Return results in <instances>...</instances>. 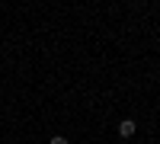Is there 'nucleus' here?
Listing matches in <instances>:
<instances>
[{
	"label": "nucleus",
	"mask_w": 160,
	"mask_h": 144,
	"mask_svg": "<svg viewBox=\"0 0 160 144\" xmlns=\"http://www.w3.org/2000/svg\"><path fill=\"white\" fill-rule=\"evenodd\" d=\"M135 132H138V125H135V119H122V122H118V135H122V138H131Z\"/></svg>",
	"instance_id": "1"
},
{
	"label": "nucleus",
	"mask_w": 160,
	"mask_h": 144,
	"mask_svg": "<svg viewBox=\"0 0 160 144\" xmlns=\"http://www.w3.org/2000/svg\"><path fill=\"white\" fill-rule=\"evenodd\" d=\"M51 144H68V138H64V135H55V138H51Z\"/></svg>",
	"instance_id": "2"
}]
</instances>
